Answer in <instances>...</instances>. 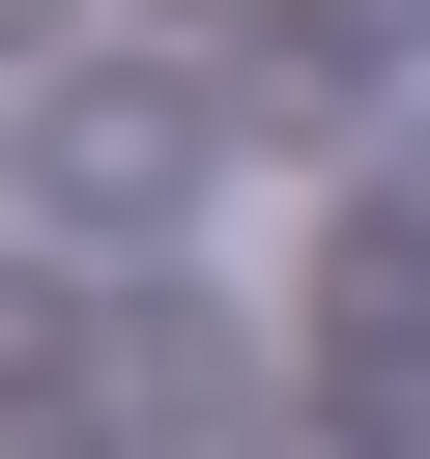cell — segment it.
Wrapping results in <instances>:
<instances>
[{"instance_id":"1","label":"cell","mask_w":430,"mask_h":459,"mask_svg":"<svg viewBox=\"0 0 430 459\" xmlns=\"http://www.w3.org/2000/svg\"><path fill=\"white\" fill-rule=\"evenodd\" d=\"M172 172H201V86H143V57L57 86V201H172Z\"/></svg>"},{"instance_id":"2","label":"cell","mask_w":430,"mask_h":459,"mask_svg":"<svg viewBox=\"0 0 430 459\" xmlns=\"http://www.w3.org/2000/svg\"><path fill=\"white\" fill-rule=\"evenodd\" d=\"M287 29H315V57H401V29H430V0H287Z\"/></svg>"}]
</instances>
